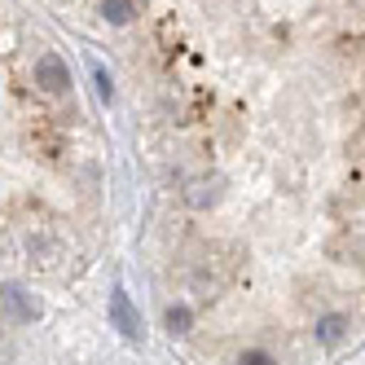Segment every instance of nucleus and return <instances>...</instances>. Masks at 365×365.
Returning <instances> with one entry per match:
<instances>
[{"label":"nucleus","instance_id":"f03ea898","mask_svg":"<svg viewBox=\"0 0 365 365\" xmlns=\"http://www.w3.org/2000/svg\"><path fill=\"white\" fill-rule=\"evenodd\" d=\"M0 312L9 322H36L40 317V304L22 291V286H0Z\"/></svg>","mask_w":365,"mask_h":365},{"label":"nucleus","instance_id":"20e7f679","mask_svg":"<svg viewBox=\"0 0 365 365\" xmlns=\"http://www.w3.org/2000/svg\"><path fill=\"white\" fill-rule=\"evenodd\" d=\"M110 322H115V330H119V334L141 339V317H137L133 299H128L123 291H115V295H110Z\"/></svg>","mask_w":365,"mask_h":365},{"label":"nucleus","instance_id":"6e6552de","mask_svg":"<svg viewBox=\"0 0 365 365\" xmlns=\"http://www.w3.org/2000/svg\"><path fill=\"white\" fill-rule=\"evenodd\" d=\"M190 322H194V317H190V308H180V304H176V308H168V330H172V334H185V330H190Z\"/></svg>","mask_w":365,"mask_h":365},{"label":"nucleus","instance_id":"0eeeda50","mask_svg":"<svg viewBox=\"0 0 365 365\" xmlns=\"http://www.w3.org/2000/svg\"><path fill=\"white\" fill-rule=\"evenodd\" d=\"M344 330H348L344 317H322V322H317V339H322V344H339V339H344Z\"/></svg>","mask_w":365,"mask_h":365},{"label":"nucleus","instance_id":"7ed1b4c3","mask_svg":"<svg viewBox=\"0 0 365 365\" xmlns=\"http://www.w3.org/2000/svg\"><path fill=\"white\" fill-rule=\"evenodd\" d=\"M220 190H225L220 176H194L190 185H185V202L194 207V212H207V207L220 202Z\"/></svg>","mask_w":365,"mask_h":365},{"label":"nucleus","instance_id":"39448f33","mask_svg":"<svg viewBox=\"0 0 365 365\" xmlns=\"http://www.w3.org/2000/svg\"><path fill=\"white\" fill-rule=\"evenodd\" d=\"M27 251H31V264H40V269H58V259H62V242L53 233H36Z\"/></svg>","mask_w":365,"mask_h":365},{"label":"nucleus","instance_id":"423d86ee","mask_svg":"<svg viewBox=\"0 0 365 365\" xmlns=\"http://www.w3.org/2000/svg\"><path fill=\"white\" fill-rule=\"evenodd\" d=\"M141 9H145V0H106V5H101L106 22H115V27H123V22H133Z\"/></svg>","mask_w":365,"mask_h":365},{"label":"nucleus","instance_id":"f257e3e1","mask_svg":"<svg viewBox=\"0 0 365 365\" xmlns=\"http://www.w3.org/2000/svg\"><path fill=\"white\" fill-rule=\"evenodd\" d=\"M36 84L44 88V93H66L71 88V71H66V62L58 58V53H40V62H36Z\"/></svg>","mask_w":365,"mask_h":365},{"label":"nucleus","instance_id":"1a4fd4ad","mask_svg":"<svg viewBox=\"0 0 365 365\" xmlns=\"http://www.w3.org/2000/svg\"><path fill=\"white\" fill-rule=\"evenodd\" d=\"M238 365H277V361H273L269 352H259V348H255V352H242V356H238Z\"/></svg>","mask_w":365,"mask_h":365}]
</instances>
